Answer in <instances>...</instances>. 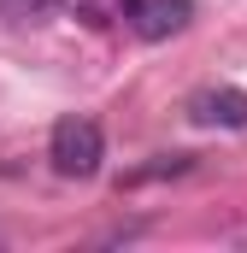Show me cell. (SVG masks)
<instances>
[{
	"label": "cell",
	"mask_w": 247,
	"mask_h": 253,
	"mask_svg": "<svg viewBox=\"0 0 247 253\" xmlns=\"http://www.w3.org/2000/svg\"><path fill=\"white\" fill-rule=\"evenodd\" d=\"M124 18L141 42H165L194 24V0H124Z\"/></svg>",
	"instance_id": "cell-2"
},
{
	"label": "cell",
	"mask_w": 247,
	"mask_h": 253,
	"mask_svg": "<svg viewBox=\"0 0 247 253\" xmlns=\"http://www.w3.org/2000/svg\"><path fill=\"white\" fill-rule=\"evenodd\" d=\"M53 0H0V18H12V24H24V18H41Z\"/></svg>",
	"instance_id": "cell-4"
},
{
	"label": "cell",
	"mask_w": 247,
	"mask_h": 253,
	"mask_svg": "<svg viewBox=\"0 0 247 253\" xmlns=\"http://www.w3.org/2000/svg\"><path fill=\"white\" fill-rule=\"evenodd\" d=\"M188 118H194L200 129H247V88L218 83V88L188 94Z\"/></svg>",
	"instance_id": "cell-3"
},
{
	"label": "cell",
	"mask_w": 247,
	"mask_h": 253,
	"mask_svg": "<svg viewBox=\"0 0 247 253\" xmlns=\"http://www.w3.org/2000/svg\"><path fill=\"white\" fill-rule=\"evenodd\" d=\"M47 159H53L59 177H94L100 159H106V135H100V124H94L88 112L59 118V124H53V141H47Z\"/></svg>",
	"instance_id": "cell-1"
}]
</instances>
